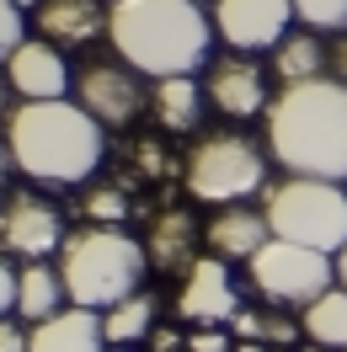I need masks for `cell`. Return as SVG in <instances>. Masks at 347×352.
Listing matches in <instances>:
<instances>
[{"mask_svg": "<svg viewBox=\"0 0 347 352\" xmlns=\"http://www.w3.org/2000/svg\"><path fill=\"white\" fill-rule=\"evenodd\" d=\"M203 86H198L193 75H166V80H155L150 86V112L155 123L166 133H187L198 129V118H203Z\"/></svg>", "mask_w": 347, "mask_h": 352, "instance_id": "ac0fdd59", "label": "cell"}, {"mask_svg": "<svg viewBox=\"0 0 347 352\" xmlns=\"http://www.w3.org/2000/svg\"><path fill=\"white\" fill-rule=\"evenodd\" d=\"M17 283H22V272H11V262H0V315L17 309Z\"/></svg>", "mask_w": 347, "mask_h": 352, "instance_id": "f546056e", "label": "cell"}, {"mask_svg": "<svg viewBox=\"0 0 347 352\" xmlns=\"http://www.w3.org/2000/svg\"><path fill=\"white\" fill-rule=\"evenodd\" d=\"M70 96H75L102 129H123V123H134L139 107L150 102V91L139 86V69H134V65H107V59L75 69Z\"/></svg>", "mask_w": 347, "mask_h": 352, "instance_id": "ba28073f", "label": "cell"}, {"mask_svg": "<svg viewBox=\"0 0 347 352\" xmlns=\"http://www.w3.org/2000/svg\"><path fill=\"white\" fill-rule=\"evenodd\" d=\"M267 241H273V224H267V214H257V208H240V203L219 208L214 219L203 224V245H209V256H219V262H251V256H257Z\"/></svg>", "mask_w": 347, "mask_h": 352, "instance_id": "9a60e30c", "label": "cell"}, {"mask_svg": "<svg viewBox=\"0 0 347 352\" xmlns=\"http://www.w3.org/2000/svg\"><path fill=\"white\" fill-rule=\"evenodd\" d=\"M81 214L96 224H118V219H129V198H123V187H91L86 198H81Z\"/></svg>", "mask_w": 347, "mask_h": 352, "instance_id": "cb8c5ba5", "label": "cell"}, {"mask_svg": "<svg viewBox=\"0 0 347 352\" xmlns=\"http://www.w3.org/2000/svg\"><path fill=\"white\" fill-rule=\"evenodd\" d=\"M230 331H235L240 342H262V315L240 305V309H235V320H230Z\"/></svg>", "mask_w": 347, "mask_h": 352, "instance_id": "f1b7e54d", "label": "cell"}, {"mask_svg": "<svg viewBox=\"0 0 347 352\" xmlns=\"http://www.w3.org/2000/svg\"><path fill=\"white\" fill-rule=\"evenodd\" d=\"M235 352H267L262 342H235Z\"/></svg>", "mask_w": 347, "mask_h": 352, "instance_id": "e575fe53", "label": "cell"}, {"mask_svg": "<svg viewBox=\"0 0 347 352\" xmlns=\"http://www.w3.org/2000/svg\"><path fill=\"white\" fill-rule=\"evenodd\" d=\"M155 309H160V299H155L150 288H139V294H129L123 305L102 309V331H107V347H129V342H145L155 331Z\"/></svg>", "mask_w": 347, "mask_h": 352, "instance_id": "44dd1931", "label": "cell"}, {"mask_svg": "<svg viewBox=\"0 0 347 352\" xmlns=\"http://www.w3.org/2000/svg\"><path fill=\"white\" fill-rule=\"evenodd\" d=\"M145 256H150L155 272H182V278H187V267L198 262V224H193V214H182V208L155 214L150 230H145Z\"/></svg>", "mask_w": 347, "mask_h": 352, "instance_id": "e0dca14e", "label": "cell"}, {"mask_svg": "<svg viewBox=\"0 0 347 352\" xmlns=\"http://www.w3.org/2000/svg\"><path fill=\"white\" fill-rule=\"evenodd\" d=\"M267 150L288 176H347V80H294L267 102Z\"/></svg>", "mask_w": 347, "mask_h": 352, "instance_id": "6da1fadb", "label": "cell"}, {"mask_svg": "<svg viewBox=\"0 0 347 352\" xmlns=\"http://www.w3.org/2000/svg\"><path fill=\"white\" fill-rule=\"evenodd\" d=\"M294 22V0H214V32L235 54L278 48Z\"/></svg>", "mask_w": 347, "mask_h": 352, "instance_id": "30bf717a", "label": "cell"}, {"mask_svg": "<svg viewBox=\"0 0 347 352\" xmlns=\"http://www.w3.org/2000/svg\"><path fill=\"white\" fill-rule=\"evenodd\" d=\"M187 347L193 352H235V336H230V326H198L187 336Z\"/></svg>", "mask_w": 347, "mask_h": 352, "instance_id": "484cf974", "label": "cell"}, {"mask_svg": "<svg viewBox=\"0 0 347 352\" xmlns=\"http://www.w3.org/2000/svg\"><path fill=\"white\" fill-rule=\"evenodd\" d=\"M6 150H11V166L38 187H81V182L96 176L102 155H107V139H102V123L75 96H59V102L11 107Z\"/></svg>", "mask_w": 347, "mask_h": 352, "instance_id": "7a4b0ae2", "label": "cell"}, {"mask_svg": "<svg viewBox=\"0 0 347 352\" xmlns=\"http://www.w3.org/2000/svg\"><path fill=\"white\" fill-rule=\"evenodd\" d=\"M107 38L123 65L150 80H166V75H198L219 32L203 0H112Z\"/></svg>", "mask_w": 347, "mask_h": 352, "instance_id": "3957f363", "label": "cell"}, {"mask_svg": "<svg viewBox=\"0 0 347 352\" xmlns=\"http://www.w3.org/2000/svg\"><path fill=\"white\" fill-rule=\"evenodd\" d=\"M107 16H112V6H102V0H38V6H32L38 38L54 43V48L96 43V38L107 32Z\"/></svg>", "mask_w": 347, "mask_h": 352, "instance_id": "5bb4252c", "label": "cell"}, {"mask_svg": "<svg viewBox=\"0 0 347 352\" xmlns=\"http://www.w3.org/2000/svg\"><path fill=\"white\" fill-rule=\"evenodd\" d=\"M267 176V150H262L251 133H203L193 150H187V166H182V182L198 203H214V208H230V203L251 198Z\"/></svg>", "mask_w": 347, "mask_h": 352, "instance_id": "8992f818", "label": "cell"}, {"mask_svg": "<svg viewBox=\"0 0 347 352\" xmlns=\"http://www.w3.org/2000/svg\"><path fill=\"white\" fill-rule=\"evenodd\" d=\"M203 96L219 118H257L267 107V75L251 54H224V59H209V75H203Z\"/></svg>", "mask_w": 347, "mask_h": 352, "instance_id": "8fae6325", "label": "cell"}, {"mask_svg": "<svg viewBox=\"0 0 347 352\" xmlns=\"http://www.w3.org/2000/svg\"><path fill=\"white\" fill-rule=\"evenodd\" d=\"M337 283L347 288V245H342V251H337Z\"/></svg>", "mask_w": 347, "mask_h": 352, "instance_id": "d6a6232c", "label": "cell"}, {"mask_svg": "<svg viewBox=\"0 0 347 352\" xmlns=\"http://www.w3.org/2000/svg\"><path fill=\"white\" fill-rule=\"evenodd\" d=\"M182 347V336H176L171 326H160V331H150V352H176Z\"/></svg>", "mask_w": 347, "mask_h": 352, "instance_id": "4dcf8cb0", "label": "cell"}, {"mask_svg": "<svg viewBox=\"0 0 347 352\" xmlns=\"http://www.w3.org/2000/svg\"><path fill=\"white\" fill-rule=\"evenodd\" d=\"M6 69H11V91H17L22 102H59V96H70V86H75V69L65 65V54L54 43H43V38H27V43L6 59Z\"/></svg>", "mask_w": 347, "mask_h": 352, "instance_id": "4fadbf2b", "label": "cell"}, {"mask_svg": "<svg viewBox=\"0 0 347 352\" xmlns=\"http://www.w3.org/2000/svg\"><path fill=\"white\" fill-rule=\"evenodd\" d=\"M299 326L315 347H331V352H347V288H326L315 305L299 309Z\"/></svg>", "mask_w": 347, "mask_h": 352, "instance_id": "ffe728a7", "label": "cell"}, {"mask_svg": "<svg viewBox=\"0 0 347 352\" xmlns=\"http://www.w3.org/2000/svg\"><path fill=\"white\" fill-rule=\"evenodd\" d=\"M240 309V294L230 283V272L219 256H198L182 278V294H176V315L187 326H230Z\"/></svg>", "mask_w": 347, "mask_h": 352, "instance_id": "7c38bea8", "label": "cell"}, {"mask_svg": "<svg viewBox=\"0 0 347 352\" xmlns=\"http://www.w3.org/2000/svg\"><path fill=\"white\" fill-rule=\"evenodd\" d=\"M331 75H337V80H347V38H337V43H331Z\"/></svg>", "mask_w": 347, "mask_h": 352, "instance_id": "1f68e13d", "label": "cell"}, {"mask_svg": "<svg viewBox=\"0 0 347 352\" xmlns=\"http://www.w3.org/2000/svg\"><path fill=\"white\" fill-rule=\"evenodd\" d=\"M0 107H6V80H0Z\"/></svg>", "mask_w": 347, "mask_h": 352, "instance_id": "d590c367", "label": "cell"}, {"mask_svg": "<svg viewBox=\"0 0 347 352\" xmlns=\"http://www.w3.org/2000/svg\"><path fill=\"white\" fill-rule=\"evenodd\" d=\"M27 43V22H22V6H11V0H0V65Z\"/></svg>", "mask_w": 347, "mask_h": 352, "instance_id": "d4e9b609", "label": "cell"}, {"mask_svg": "<svg viewBox=\"0 0 347 352\" xmlns=\"http://www.w3.org/2000/svg\"><path fill=\"white\" fill-rule=\"evenodd\" d=\"M304 352H331V347H304Z\"/></svg>", "mask_w": 347, "mask_h": 352, "instance_id": "74e56055", "label": "cell"}, {"mask_svg": "<svg viewBox=\"0 0 347 352\" xmlns=\"http://www.w3.org/2000/svg\"><path fill=\"white\" fill-rule=\"evenodd\" d=\"M6 166H11V150H6V139H0V192H6Z\"/></svg>", "mask_w": 347, "mask_h": 352, "instance_id": "836d02e7", "label": "cell"}, {"mask_svg": "<svg viewBox=\"0 0 347 352\" xmlns=\"http://www.w3.org/2000/svg\"><path fill=\"white\" fill-rule=\"evenodd\" d=\"M262 214H267L278 241L310 245V251H326V256H337L347 245V192H342V182L288 176V182H278L267 192Z\"/></svg>", "mask_w": 347, "mask_h": 352, "instance_id": "5b68a950", "label": "cell"}, {"mask_svg": "<svg viewBox=\"0 0 347 352\" xmlns=\"http://www.w3.org/2000/svg\"><path fill=\"white\" fill-rule=\"evenodd\" d=\"M27 342H32V331H22L11 315H0V352H27Z\"/></svg>", "mask_w": 347, "mask_h": 352, "instance_id": "83f0119b", "label": "cell"}, {"mask_svg": "<svg viewBox=\"0 0 347 352\" xmlns=\"http://www.w3.org/2000/svg\"><path fill=\"white\" fill-rule=\"evenodd\" d=\"M294 16L310 32H347V0H294Z\"/></svg>", "mask_w": 347, "mask_h": 352, "instance_id": "603a6c76", "label": "cell"}, {"mask_svg": "<svg viewBox=\"0 0 347 352\" xmlns=\"http://www.w3.org/2000/svg\"><path fill=\"white\" fill-rule=\"evenodd\" d=\"M326 59H331V54L321 48V38L304 27V32H288V38L278 43V54H273V69H278L283 86H294V80H315Z\"/></svg>", "mask_w": 347, "mask_h": 352, "instance_id": "7402d4cb", "label": "cell"}, {"mask_svg": "<svg viewBox=\"0 0 347 352\" xmlns=\"http://www.w3.org/2000/svg\"><path fill=\"white\" fill-rule=\"evenodd\" d=\"M145 241L123 235L118 224H86V230H70L59 245V278H65L70 305L81 309H112L123 305L129 294H139L145 278Z\"/></svg>", "mask_w": 347, "mask_h": 352, "instance_id": "277c9868", "label": "cell"}, {"mask_svg": "<svg viewBox=\"0 0 347 352\" xmlns=\"http://www.w3.org/2000/svg\"><path fill=\"white\" fill-rule=\"evenodd\" d=\"M107 352H123V347H107Z\"/></svg>", "mask_w": 347, "mask_h": 352, "instance_id": "f35d334b", "label": "cell"}, {"mask_svg": "<svg viewBox=\"0 0 347 352\" xmlns=\"http://www.w3.org/2000/svg\"><path fill=\"white\" fill-rule=\"evenodd\" d=\"M65 305H70V294H65L59 267L27 262L22 267V283H17V315H22L27 326H38V320H48V315H59Z\"/></svg>", "mask_w": 347, "mask_h": 352, "instance_id": "d6986e66", "label": "cell"}, {"mask_svg": "<svg viewBox=\"0 0 347 352\" xmlns=\"http://www.w3.org/2000/svg\"><path fill=\"white\" fill-rule=\"evenodd\" d=\"M246 278H251V288H257L262 299L288 305V309H304V305H315L326 288H337V256L273 235V241L246 262Z\"/></svg>", "mask_w": 347, "mask_h": 352, "instance_id": "52a82bcc", "label": "cell"}, {"mask_svg": "<svg viewBox=\"0 0 347 352\" xmlns=\"http://www.w3.org/2000/svg\"><path fill=\"white\" fill-rule=\"evenodd\" d=\"M27 352H107V331H102V309L65 305L59 315H48L32 326Z\"/></svg>", "mask_w": 347, "mask_h": 352, "instance_id": "2e32d148", "label": "cell"}, {"mask_svg": "<svg viewBox=\"0 0 347 352\" xmlns=\"http://www.w3.org/2000/svg\"><path fill=\"white\" fill-rule=\"evenodd\" d=\"M11 6H38V0H11Z\"/></svg>", "mask_w": 347, "mask_h": 352, "instance_id": "8d00e7d4", "label": "cell"}, {"mask_svg": "<svg viewBox=\"0 0 347 352\" xmlns=\"http://www.w3.org/2000/svg\"><path fill=\"white\" fill-rule=\"evenodd\" d=\"M299 320H288V315H262V342H273V347H288L294 336H299Z\"/></svg>", "mask_w": 347, "mask_h": 352, "instance_id": "4316f807", "label": "cell"}, {"mask_svg": "<svg viewBox=\"0 0 347 352\" xmlns=\"http://www.w3.org/2000/svg\"><path fill=\"white\" fill-rule=\"evenodd\" d=\"M0 245L22 262H43L65 245V214L38 192H11L0 203Z\"/></svg>", "mask_w": 347, "mask_h": 352, "instance_id": "9c48e42d", "label": "cell"}]
</instances>
